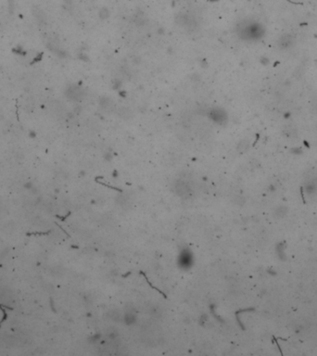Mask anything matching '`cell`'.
<instances>
[{"label": "cell", "mask_w": 317, "mask_h": 356, "mask_svg": "<svg viewBox=\"0 0 317 356\" xmlns=\"http://www.w3.org/2000/svg\"><path fill=\"white\" fill-rule=\"evenodd\" d=\"M295 44V39L290 35H282L278 41H277V46L280 49H289L292 47Z\"/></svg>", "instance_id": "6da1fadb"}, {"label": "cell", "mask_w": 317, "mask_h": 356, "mask_svg": "<svg viewBox=\"0 0 317 356\" xmlns=\"http://www.w3.org/2000/svg\"><path fill=\"white\" fill-rule=\"evenodd\" d=\"M287 212H288V209H287L286 207L281 206V207H278V208H277L276 211H275V214H276L278 217H283V216L286 215Z\"/></svg>", "instance_id": "7a4b0ae2"}]
</instances>
